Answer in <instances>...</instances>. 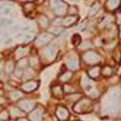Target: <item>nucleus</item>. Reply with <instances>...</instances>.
Returning <instances> with one entry per match:
<instances>
[{"label":"nucleus","mask_w":121,"mask_h":121,"mask_svg":"<svg viewBox=\"0 0 121 121\" xmlns=\"http://www.w3.org/2000/svg\"><path fill=\"white\" fill-rule=\"evenodd\" d=\"M92 109L91 107V103L90 101H88L87 99H82L80 102H78L75 107H74V110L76 112H90Z\"/></svg>","instance_id":"nucleus-1"},{"label":"nucleus","mask_w":121,"mask_h":121,"mask_svg":"<svg viewBox=\"0 0 121 121\" xmlns=\"http://www.w3.org/2000/svg\"><path fill=\"white\" fill-rule=\"evenodd\" d=\"M56 116H57L58 120H61V121L67 120L69 117V112H68L67 108H65L63 107H58L56 109Z\"/></svg>","instance_id":"nucleus-2"},{"label":"nucleus","mask_w":121,"mask_h":121,"mask_svg":"<svg viewBox=\"0 0 121 121\" xmlns=\"http://www.w3.org/2000/svg\"><path fill=\"white\" fill-rule=\"evenodd\" d=\"M18 105L24 112H30L34 108V104L31 103L30 101H22V102H19Z\"/></svg>","instance_id":"nucleus-3"},{"label":"nucleus","mask_w":121,"mask_h":121,"mask_svg":"<svg viewBox=\"0 0 121 121\" xmlns=\"http://www.w3.org/2000/svg\"><path fill=\"white\" fill-rule=\"evenodd\" d=\"M42 118V112L39 108L34 109L33 112L29 114V119L31 121H40Z\"/></svg>","instance_id":"nucleus-4"},{"label":"nucleus","mask_w":121,"mask_h":121,"mask_svg":"<svg viewBox=\"0 0 121 121\" xmlns=\"http://www.w3.org/2000/svg\"><path fill=\"white\" fill-rule=\"evenodd\" d=\"M37 86H38L37 82H26L25 84H23L22 88H23V90H25V91L30 92V91H32V90H34Z\"/></svg>","instance_id":"nucleus-5"},{"label":"nucleus","mask_w":121,"mask_h":121,"mask_svg":"<svg viewBox=\"0 0 121 121\" xmlns=\"http://www.w3.org/2000/svg\"><path fill=\"white\" fill-rule=\"evenodd\" d=\"M118 108L116 103H113V102H108L106 103L105 105V109L107 110V112H116Z\"/></svg>","instance_id":"nucleus-6"},{"label":"nucleus","mask_w":121,"mask_h":121,"mask_svg":"<svg viewBox=\"0 0 121 121\" xmlns=\"http://www.w3.org/2000/svg\"><path fill=\"white\" fill-rule=\"evenodd\" d=\"M11 115L14 117H17V116H22L23 112H22L17 108H11Z\"/></svg>","instance_id":"nucleus-7"},{"label":"nucleus","mask_w":121,"mask_h":121,"mask_svg":"<svg viewBox=\"0 0 121 121\" xmlns=\"http://www.w3.org/2000/svg\"><path fill=\"white\" fill-rule=\"evenodd\" d=\"M86 60L88 62H95L97 60V55L94 53H89L86 54Z\"/></svg>","instance_id":"nucleus-8"},{"label":"nucleus","mask_w":121,"mask_h":121,"mask_svg":"<svg viewBox=\"0 0 121 121\" xmlns=\"http://www.w3.org/2000/svg\"><path fill=\"white\" fill-rule=\"evenodd\" d=\"M8 119H9V114L6 110H4V112H2L1 114H0V121H7Z\"/></svg>","instance_id":"nucleus-9"},{"label":"nucleus","mask_w":121,"mask_h":121,"mask_svg":"<svg viewBox=\"0 0 121 121\" xmlns=\"http://www.w3.org/2000/svg\"><path fill=\"white\" fill-rule=\"evenodd\" d=\"M68 64H69V67L71 69H76L77 68V61L75 59H71L68 61Z\"/></svg>","instance_id":"nucleus-10"},{"label":"nucleus","mask_w":121,"mask_h":121,"mask_svg":"<svg viewBox=\"0 0 121 121\" xmlns=\"http://www.w3.org/2000/svg\"><path fill=\"white\" fill-rule=\"evenodd\" d=\"M119 95H120V92L116 91V90H113V91H112L110 94H109V96H110L112 99H116L117 97H119Z\"/></svg>","instance_id":"nucleus-11"},{"label":"nucleus","mask_w":121,"mask_h":121,"mask_svg":"<svg viewBox=\"0 0 121 121\" xmlns=\"http://www.w3.org/2000/svg\"><path fill=\"white\" fill-rule=\"evenodd\" d=\"M70 77H71V74L66 73L65 75H63V76L61 77V79H62V80H68V79L70 78Z\"/></svg>","instance_id":"nucleus-12"},{"label":"nucleus","mask_w":121,"mask_h":121,"mask_svg":"<svg viewBox=\"0 0 121 121\" xmlns=\"http://www.w3.org/2000/svg\"><path fill=\"white\" fill-rule=\"evenodd\" d=\"M12 96H13V99H17V98H21L22 97V94L19 93V92H14L12 94Z\"/></svg>","instance_id":"nucleus-13"},{"label":"nucleus","mask_w":121,"mask_h":121,"mask_svg":"<svg viewBox=\"0 0 121 121\" xmlns=\"http://www.w3.org/2000/svg\"><path fill=\"white\" fill-rule=\"evenodd\" d=\"M11 11H12V10L10 9V8H6V9H4L3 14H5V15H8V14H10V13H11Z\"/></svg>","instance_id":"nucleus-14"},{"label":"nucleus","mask_w":121,"mask_h":121,"mask_svg":"<svg viewBox=\"0 0 121 121\" xmlns=\"http://www.w3.org/2000/svg\"><path fill=\"white\" fill-rule=\"evenodd\" d=\"M12 42H13V39H12V38H8L6 41L4 42V44H5V45H9V44H11Z\"/></svg>","instance_id":"nucleus-15"},{"label":"nucleus","mask_w":121,"mask_h":121,"mask_svg":"<svg viewBox=\"0 0 121 121\" xmlns=\"http://www.w3.org/2000/svg\"><path fill=\"white\" fill-rule=\"evenodd\" d=\"M22 37H23V34H22V33L17 34V39H18V38H22Z\"/></svg>","instance_id":"nucleus-16"},{"label":"nucleus","mask_w":121,"mask_h":121,"mask_svg":"<svg viewBox=\"0 0 121 121\" xmlns=\"http://www.w3.org/2000/svg\"><path fill=\"white\" fill-rule=\"evenodd\" d=\"M17 121H28L26 118H21V119H18Z\"/></svg>","instance_id":"nucleus-17"},{"label":"nucleus","mask_w":121,"mask_h":121,"mask_svg":"<svg viewBox=\"0 0 121 121\" xmlns=\"http://www.w3.org/2000/svg\"><path fill=\"white\" fill-rule=\"evenodd\" d=\"M22 29H23V30H27V29H30V26H24Z\"/></svg>","instance_id":"nucleus-18"},{"label":"nucleus","mask_w":121,"mask_h":121,"mask_svg":"<svg viewBox=\"0 0 121 121\" xmlns=\"http://www.w3.org/2000/svg\"><path fill=\"white\" fill-rule=\"evenodd\" d=\"M119 109L121 110V102H120V104H119Z\"/></svg>","instance_id":"nucleus-19"},{"label":"nucleus","mask_w":121,"mask_h":121,"mask_svg":"<svg viewBox=\"0 0 121 121\" xmlns=\"http://www.w3.org/2000/svg\"><path fill=\"white\" fill-rule=\"evenodd\" d=\"M1 94H2V92H1V91H0V95H1Z\"/></svg>","instance_id":"nucleus-20"}]
</instances>
